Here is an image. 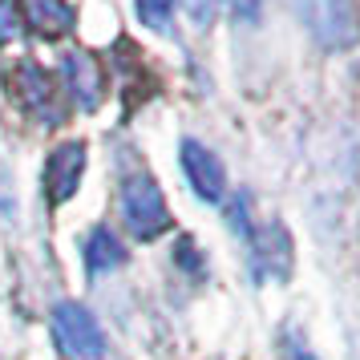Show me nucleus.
<instances>
[{
    "instance_id": "6",
    "label": "nucleus",
    "mask_w": 360,
    "mask_h": 360,
    "mask_svg": "<svg viewBox=\"0 0 360 360\" xmlns=\"http://www.w3.org/2000/svg\"><path fill=\"white\" fill-rule=\"evenodd\" d=\"M182 170H186V182L195 186L198 198L219 202V198L227 195V170H223V162L202 142H195V138L182 142Z\"/></svg>"
},
{
    "instance_id": "9",
    "label": "nucleus",
    "mask_w": 360,
    "mask_h": 360,
    "mask_svg": "<svg viewBox=\"0 0 360 360\" xmlns=\"http://www.w3.org/2000/svg\"><path fill=\"white\" fill-rule=\"evenodd\" d=\"M122 263H126V247H122V239H117L114 231L110 227L89 231V239H85V267L94 276H101V271H114Z\"/></svg>"
},
{
    "instance_id": "2",
    "label": "nucleus",
    "mask_w": 360,
    "mask_h": 360,
    "mask_svg": "<svg viewBox=\"0 0 360 360\" xmlns=\"http://www.w3.org/2000/svg\"><path fill=\"white\" fill-rule=\"evenodd\" d=\"M117 207H122V223L130 227L134 239H158V235L170 227V211H166L162 186H158L154 174H146V170H130V174L122 179Z\"/></svg>"
},
{
    "instance_id": "5",
    "label": "nucleus",
    "mask_w": 360,
    "mask_h": 360,
    "mask_svg": "<svg viewBox=\"0 0 360 360\" xmlns=\"http://www.w3.org/2000/svg\"><path fill=\"white\" fill-rule=\"evenodd\" d=\"M82 174H85V146L82 142H61L45 162V195H49L53 207H61L77 195Z\"/></svg>"
},
{
    "instance_id": "10",
    "label": "nucleus",
    "mask_w": 360,
    "mask_h": 360,
    "mask_svg": "<svg viewBox=\"0 0 360 360\" xmlns=\"http://www.w3.org/2000/svg\"><path fill=\"white\" fill-rule=\"evenodd\" d=\"M134 4H138L142 25L154 29V33H162V29H170V13H174V4H179V0H134Z\"/></svg>"
},
{
    "instance_id": "8",
    "label": "nucleus",
    "mask_w": 360,
    "mask_h": 360,
    "mask_svg": "<svg viewBox=\"0 0 360 360\" xmlns=\"http://www.w3.org/2000/svg\"><path fill=\"white\" fill-rule=\"evenodd\" d=\"M251 235V243H255V259L267 267V271H276V276H288V267H292V243H288V235L279 223H267L259 231H247Z\"/></svg>"
},
{
    "instance_id": "11",
    "label": "nucleus",
    "mask_w": 360,
    "mask_h": 360,
    "mask_svg": "<svg viewBox=\"0 0 360 360\" xmlns=\"http://www.w3.org/2000/svg\"><path fill=\"white\" fill-rule=\"evenodd\" d=\"M29 25L20 13V0H0V41H17Z\"/></svg>"
},
{
    "instance_id": "14",
    "label": "nucleus",
    "mask_w": 360,
    "mask_h": 360,
    "mask_svg": "<svg viewBox=\"0 0 360 360\" xmlns=\"http://www.w3.org/2000/svg\"><path fill=\"white\" fill-rule=\"evenodd\" d=\"M0 211H13V182H8V170H0Z\"/></svg>"
},
{
    "instance_id": "13",
    "label": "nucleus",
    "mask_w": 360,
    "mask_h": 360,
    "mask_svg": "<svg viewBox=\"0 0 360 360\" xmlns=\"http://www.w3.org/2000/svg\"><path fill=\"white\" fill-rule=\"evenodd\" d=\"M179 263L186 267V271H202V263H198V247L191 243V239H182L179 243Z\"/></svg>"
},
{
    "instance_id": "12",
    "label": "nucleus",
    "mask_w": 360,
    "mask_h": 360,
    "mask_svg": "<svg viewBox=\"0 0 360 360\" xmlns=\"http://www.w3.org/2000/svg\"><path fill=\"white\" fill-rule=\"evenodd\" d=\"M227 4H231V13H235L239 20H259L267 0H227Z\"/></svg>"
},
{
    "instance_id": "1",
    "label": "nucleus",
    "mask_w": 360,
    "mask_h": 360,
    "mask_svg": "<svg viewBox=\"0 0 360 360\" xmlns=\"http://www.w3.org/2000/svg\"><path fill=\"white\" fill-rule=\"evenodd\" d=\"M4 85H8V94L17 101L25 114H33L37 122H45V126H61L69 114V98L65 89L49 77V69L37 65V61H13L8 73H4Z\"/></svg>"
},
{
    "instance_id": "3",
    "label": "nucleus",
    "mask_w": 360,
    "mask_h": 360,
    "mask_svg": "<svg viewBox=\"0 0 360 360\" xmlns=\"http://www.w3.org/2000/svg\"><path fill=\"white\" fill-rule=\"evenodd\" d=\"M53 336L61 352L73 360H101L105 356V332L82 304H57L53 308Z\"/></svg>"
},
{
    "instance_id": "4",
    "label": "nucleus",
    "mask_w": 360,
    "mask_h": 360,
    "mask_svg": "<svg viewBox=\"0 0 360 360\" xmlns=\"http://www.w3.org/2000/svg\"><path fill=\"white\" fill-rule=\"evenodd\" d=\"M61 82H65V98H73L82 110H98L105 98V77H101L98 57L82 49H69L61 57Z\"/></svg>"
},
{
    "instance_id": "7",
    "label": "nucleus",
    "mask_w": 360,
    "mask_h": 360,
    "mask_svg": "<svg viewBox=\"0 0 360 360\" xmlns=\"http://www.w3.org/2000/svg\"><path fill=\"white\" fill-rule=\"evenodd\" d=\"M25 25L41 37H61L73 29V8L69 0H20Z\"/></svg>"
}]
</instances>
